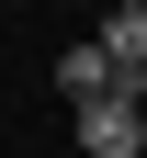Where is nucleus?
Listing matches in <instances>:
<instances>
[{"mask_svg":"<svg viewBox=\"0 0 147 158\" xmlns=\"http://www.w3.org/2000/svg\"><path fill=\"white\" fill-rule=\"evenodd\" d=\"M79 147L91 158H147V79H113L102 102H79Z\"/></svg>","mask_w":147,"mask_h":158,"instance_id":"obj_1","label":"nucleus"},{"mask_svg":"<svg viewBox=\"0 0 147 158\" xmlns=\"http://www.w3.org/2000/svg\"><path fill=\"white\" fill-rule=\"evenodd\" d=\"M102 56H113L124 79H147V0H113V11H102V34H91Z\"/></svg>","mask_w":147,"mask_h":158,"instance_id":"obj_2","label":"nucleus"},{"mask_svg":"<svg viewBox=\"0 0 147 158\" xmlns=\"http://www.w3.org/2000/svg\"><path fill=\"white\" fill-rule=\"evenodd\" d=\"M113 56H102V45H68V56H57V90H68V102H102V90H113Z\"/></svg>","mask_w":147,"mask_h":158,"instance_id":"obj_3","label":"nucleus"}]
</instances>
